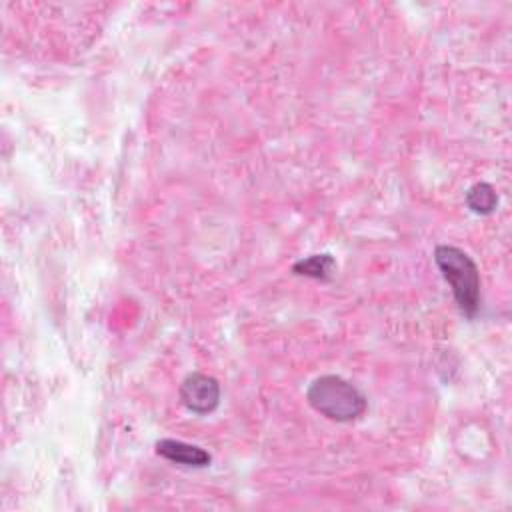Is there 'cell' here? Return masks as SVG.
<instances>
[{
  "instance_id": "cell-1",
  "label": "cell",
  "mask_w": 512,
  "mask_h": 512,
  "mask_svg": "<svg viewBox=\"0 0 512 512\" xmlns=\"http://www.w3.org/2000/svg\"><path fill=\"white\" fill-rule=\"evenodd\" d=\"M434 262L450 284L454 302L466 318H474L480 310V272L468 252L452 244L434 248Z\"/></svg>"
},
{
  "instance_id": "cell-2",
  "label": "cell",
  "mask_w": 512,
  "mask_h": 512,
  "mask_svg": "<svg viewBox=\"0 0 512 512\" xmlns=\"http://www.w3.org/2000/svg\"><path fill=\"white\" fill-rule=\"evenodd\" d=\"M306 400L318 414L334 422L358 420L368 408L362 390L338 374L314 378L306 390Z\"/></svg>"
},
{
  "instance_id": "cell-3",
  "label": "cell",
  "mask_w": 512,
  "mask_h": 512,
  "mask_svg": "<svg viewBox=\"0 0 512 512\" xmlns=\"http://www.w3.org/2000/svg\"><path fill=\"white\" fill-rule=\"evenodd\" d=\"M178 398L188 412L204 416L218 408L220 384L214 376H208L204 372H190L180 382Z\"/></svg>"
},
{
  "instance_id": "cell-4",
  "label": "cell",
  "mask_w": 512,
  "mask_h": 512,
  "mask_svg": "<svg viewBox=\"0 0 512 512\" xmlns=\"http://www.w3.org/2000/svg\"><path fill=\"white\" fill-rule=\"evenodd\" d=\"M156 454L188 468H206L212 462V456L208 450L196 444H188L174 438H162L156 442Z\"/></svg>"
},
{
  "instance_id": "cell-5",
  "label": "cell",
  "mask_w": 512,
  "mask_h": 512,
  "mask_svg": "<svg viewBox=\"0 0 512 512\" xmlns=\"http://www.w3.org/2000/svg\"><path fill=\"white\" fill-rule=\"evenodd\" d=\"M466 206L480 216H488L498 206V194L496 188L490 182H476L466 190Z\"/></svg>"
},
{
  "instance_id": "cell-6",
  "label": "cell",
  "mask_w": 512,
  "mask_h": 512,
  "mask_svg": "<svg viewBox=\"0 0 512 512\" xmlns=\"http://www.w3.org/2000/svg\"><path fill=\"white\" fill-rule=\"evenodd\" d=\"M336 268V260L330 254H312L308 258L298 260L292 266V272L298 276H308L316 280H326L330 278L332 270Z\"/></svg>"
}]
</instances>
